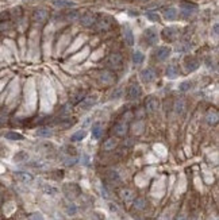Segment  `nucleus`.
Listing matches in <instances>:
<instances>
[{
  "instance_id": "obj_1",
  "label": "nucleus",
  "mask_w": 219,
  "mask_h": 220,
  "mask_svg": "<svg viewBox=\"0 0 219 220\" xmlns=\"http://www.w3.org/2000/svg\"><path fill=\"white\" fill-rule=\"evenodd\" d=\"M178 35H180V28L176 26H169L162 30V38L165 41H174L178 38Z\"/></svg>"
},
{
  "instance_id": "obj_2",
  "label": "nucleus",
  "mask_w": 219,
  "mask_h": 220,
  "mask_svg": "<svg viewBox=\"0 0 219 220\" xmlns=\"http://www.w3.org/2000/svg\"><path fill=\"white\" fill-rule=\"evenodd\" d=\"M105 66L111 68V69H119L122 66V55L118 53H112L107 57L105 60Z\"/></svg>"
},
{
  "instance_id": "obj_3",
  "label": "nucleus",
  "mask_w": 219,
  "mask_h": 220,
  "mask_svg": "<svg viewBox=\"0 0 219 220\" xmlns=\"http://www.w3.org/2000/svg\"><path fill=\"white\" fill-rule=\"evenodd\" d=\"M64 193L66 194L68 198L73 200V198H76L80 194V188L76 184H65L64 185Z\"/></svg>"
},
{
  "instance_id": "obj_4",
  "label": "nucleus",
  "mask_w": 219,
  "mask_h": 220,
  "mask_svg": "<svg viewBox=\"0 0 219 220\" xmlns=\"http://www.w3.org/2000/svg\"><path fill=\"white\" fill-rule=\"evenodd\" d=\"M141 87H139V84H137V83H131L129 85V88H127V97L130 100H135L138 99V97L141 96Z\"/></svg>"
},
{
  "instance_id": "obj_5",
  "label": "nucleus",
  "mask_w": 219,
  "mask_h": 220,
  "mask_svg": "<svg viewBox=\"0 0 219 220\" xmlns=\"http://www.w3.org/2000/svg\"><path fill=\"white\" fill-rule=\"evenodd\" d=\"M145 41L149 46H153V45H156L158 42V34H157L156 28L150 27L145 31Z\"/></svg>"
},
{
  "instance_id": "obj_6",
  "label": "nucleus",
  "mask_w": 219,
  "mask_h": 220,
  "mask_svg": "<svg viewBox=\"0 0 219 220\" xmlns=\"http://www.w3.org/2000/svg\"><path fill=\"white\" fill-rule=\"evenodd\" d=\"M180 7H181V14L185 16V18H188V16H191L193 14V12H196L197 11V6L196 4H193V3H181L180 4Z\"/></svg>"
},
{
  "instance_id": "obj_7",
  "label": "nucleus",
  "mask_w": 219,
  "mask_h": 220,
  "mask_svg": "<svg viewBox=\"0 0 219 220\" xmlns=\"http://www.w3.org/2000/svg\"><path fill=\"white\" fill-rule=\"evenodd\" d=\"M145 108H146V112L148 113H154L157 111L158 108V100L157 97L154 96H150L146 99V103H145Z\"/></svg>"
},
{
  "instance_id": "obj_8",
  "label": "nucleus",
  "mask_w": 219,
  "mask_h": 220,
  "mask_svg": "<svg viewBox=\"0 0 219 220\" xmlns=\"http://www.w3.org/2000/svg\"><path fill=\"white\" fill-rule=\"evenodd\" d=\"M141 79L144 83H152V81L156 80V72L152 68H146L141 72Z\"/></svg>"
},
{
  "instance_id": "obj_9",
  "label": "nucleus",
  "mask_w": 219,
  "mask_h": 220,
  "mask_svg": "<svg viewBox=\"0 0 219 220\" xmlns=\"http://www.w3.org/2000/svg\"><path fill=\"white\" fill-rule=\"evenodd\" d=\"M184 65H185V69L188 72H193L199 68L200 64H199V61L195 58V57H187L185 61H184Z\"/></svg>"
},
{
  "instance_id": "obj_10",
  "label": "nucleus",
  "mask_w": 219,
  "mask_h": 220,
  "mask_svg": "<svg viewBox=\"0 0 219 220\" xmlns=\"http://www.w3.org/2000/svg\"><path fill=\"white\" fill-rule=\"evenodd\" d=\"M154 54H156L157 60L164 61V60H166V58L169 57V54H170V49H169V47H166V46H161V47H158V49H157Z\"/></svg>"
},
{
  "instance_id": "obj_11",
  "label": "nucleus",
  "mask_w": 219,
  "mask_h": 220,
  "mask_svg": "<svg viewBox=\"0 0 219 220\" xmlns=\"http://www.w3.org/2000/svg\"><path fill=\"white\" fill-rule=\"evenodd\" d=\"M123 35H124V41L129 46H133L134 45V34H133V30L130 28V26H126L123 27Z\"/></svg>"
},
{
  "instance_id": "obj_12",
  "label": "nucleus",
  "mask_w": 219,
  "mask_h": 220,
  "mask_svg": "<svg viewBox=\"0 0 219 220\" xmlns=\"http://www.w3.org/2000/svg\"><path fill=\"white\" fill-rule=\"evenodd\" d=\"M127 123L126 122H119V123L115 124V127H114V132L118 136H123L126 135V132H127Z\"/></svg>"
},
{
  "instance_id": "obj_13",
  "label": "nucleus",
  "mask_w": 219,
  "mask_h": 220,
  "mask_svg": "<svg viewBox=\"0 0 219 220\" xmlns=\"http://www.w3.org/2000/svg\"><path fill=\"white\" fill-rule=\"evenodd\" d=\"M32 18H34L35 22H39V23H43L45 20L47 19V11L46 10H36L34 12V15H32Z\"/></svg>"
},
{
  "instance_id": "obj_14",
  "label": "nucleus",
  "mask_w": 219,
  "mask_h": 220,
  "mask_svg": "<svg viewBox=\"0 0 219 220\" xmlns=\"http://www.w3.org/2000/svg\"><path fill=\"white\" fill-rule=\"evenodd\" d=\"M14 176L18 178L19 181L22 182H31L32 180H34V177H32V174L30 173H26V172H15Z\"/></svg>"
},
{
  "instance_id": "obj_15",
  "label": "nucleus",
  "mask_w": 219,
  "mask_h": 220,
  "mask_svg": "<svg viewBox=\"0 0 219 220\" xmlns=\"http://www.w3.org/2000/svg\"><path fill=\"white\" fill-rule=\"evenodd\" d=\"M99 81L103 84H111L114 83V74L110 72H101L99 74Z\"/></svg>"
},
{
  "instance_id": "obj_16",
  "label": "nucleus",
  "mask_w": 219,
  "mask_h": 220,
  "mask_svg": "<svg viewBox=\"0 0 219 220\" xmlns=\"http://www.w3.org/2000/svg\"><path fill=\"white\" fill-rule=\"evenodd\" d=\"M218 120H219V115H218V112H217V111H210L208 113H207L206 122H207V123H208L210 126L217 124V123H218Z\"/></svg>"
},
{
  "instance_id": "obj_17",
  "label": "nucleus",
  "mask_w": 219,
  "mask_h": 220,
  "mask_svg": "<svg viewBox=\"0 0 219 220\" xmlns=\"http://www.w3.org/2000/svg\"><path fill=\"white\" fill-rule=\"evenodd\" d=\"M177 10L176 8H173V7H170V8H166V10L164 11V18L166 20H174L177 18Z\"/></svg>"
},
{
  "instance_id": "obj_18",
  "label": "nucleus",
  "mask_w": 219,
  "mask_h": 220,
  "mask_svg": "<svg viewBox=\"0 0 219 220\" xmlns=\"http://www.w3.org/2000/svg\"><path fill=\"white\" fill-rule=\"evenodd\" d=\"M118 146V141L115 139V138H110V139H107L103 143V149L105 150V151H110V150H114Z\"/></svg>"
},
{
  "instance_id": "obj_19",
  "label": "nucleus",
  "mask_w": 219,
  "mask_h": 220,
  "mask_svg": "<svg viewBox=\"0 0 219 220\" xmlns=\"http://www.w3.org/2000/svg\"><path fill=\"white\" fill-rule=\"evenodd\" d=\"M103 134V127H101L100 123H95L92 127V138L93 139H99Z\"/></svg>"
},
{
  "instance_id": "obj_20",
  "label": "nucleus",
  "mask_w": 219,
  "mask_h": 220,
  "mask_svg": "<svg viewBox=\"0 0 219 220\" xmlns=\"http://www.w3.org/2000/svg\"><path fill=\"white\" fill-rule=\"evenodd\" d=\"M95 103H96L95 97H87V99H84L83 101H81V108H83V109H89V108H92L93 105H95Z\"/></svg>"
},
{
  "instance_id": "obj_21",
  "label": "nucleus",
  "mask_w": 219,
  "mask_h": 220,
  "mask_svg": "<svg viewBox=\"0 0 219 220\" xmlns=\"http://www.w3.org/2000/svg\"><path fill=\"white\" fill-rule=\"evenodd\" d=\"M144 60H145V55H144V53H142V51L135 50L133 53V62L135 65H141L142 62H144Z\"/></svg>"
},
{
  "instance_id": "obj_22",
  "label": "nucleus",
  "mask_w": 219,
  "mask_h": 220,
  "mask_svg": "<svg viewBox=\"0 0 219 220\" xmlns=\"http://www.w3.org/2000/svg\"><path fill=\"white\" fill-rule=\"evenodd\" d=\"M178 74V70H177V66L176 65H169L166 68V77L168 79H176Z\"/></svg>"
},
{
  "instance_id": "obj_23",
  "label": "nucleus",
  "mask_w": 219,
  "mask_h": 220,
  "mask_svg": "<svg viewBox=\"0 0 219 220\" xmlns=\"http://www.w3.org/2000/svg\"><path fill=\"white\" fill-rule=\"evenodd\" d=\"M85 136H87V131H85V130H80V131H76L71 136V141L72 142H80V141H83Z\"/></svg>"
},
{
  "instance_id": "obj_24",
  "label": "nucleus",
  "mask_w": 219,
  "mask_h": 220,
  "mask_svg": "<svg viewBox=\"0 0 219 220\" xmlns=\"http://www.w3.org/2000/svg\"><path fill=\"white\" fill-rule=\"evenodd\" d=\"M53 4L58 8H65V7H73L75 2H71V0H54Z\"/></svg>"
},
{
  "instance_id": "obj_25",
  "label": "nucleus",
  "mask_w": 219,
  "mask_h": 220,
  "mask_svg": "<svg viewBox=\"0 0 219 220\" xmlns=\"http://www.w3.org/2000/svg\"><path fill=\"white\" fill-rule=\"evenodd\" d=\"M42 188H43V192L49 194V196H57V194H58V189L51 185H49V184H43Z\"/></svg>"
},
{
  "instance_id": "obj_26",
  "label": "nucleus",
  "mask_w": 219,
  "mask_h": 220,
  "mask_svg": "<svg viewBox=\"0 0 219 220\" xmlns=\"http://www.w3.org/2000/svg\"><path fill=\"white\" fill-rule=\"evenodd\" d=\"M105 176H107V178L111 182H119L120 181V176H119V173H118L116 170H108Z\"/></svg>"
},
{
  "instance_id": "obj_27",
  "label": "nucleus",
  "mask_w": 219,
  "mask_h": 220,
  "mask_svg": "<svg viewBox=\"0 0 219 220\" xmlns=\"http://www.w3.org/2000/svg\"><path fill=\"white\" fill-rule=\"evenodd\" d=\"M184 107H185V101L182 99H178L176 101V104H174V112H176V115H181L184 112Z\"/></svg>"
},
{
  "instance_id": "obj_28",
  "label": "nucleus",
  "mask_w": 219,
  "mask_h": 220,
  "mask_svg": "<svg viewBox=\"0 0 219 220\" xmlns=\"http://www.w3.org/2000/svg\"><path fill=\"white\" fill-rule=\"evenodd\" d=\"M6 138H7V139H10V141H23L24 139V136L22 135V134L14 132V131L6 132Z\"/></svg>"
},
{
  "instance_id": "obj_29",
  "label": "nucleus",
  "mask_w": 219,
  "mask_h": 220,
  "mask_svg": "<svg viewBox=\"0 0 219 220\" xmlns=\"http://www.w3.org/2000/svg\"><path fill=\"white\" fill-rule=\"evenodd\" d=\"M120 197L123 198L124 201H131L134 198V193H133V190H130V189H122L120 190Z\"/></svg>"
},
{
  "instance_id": "obj_30",
  "label": "nucleus",
  "mask_w": 219,
  "mask_h": 220,
  "mask_svg": "<svg viewBox=\"0 0 219 220\" xmlns=\"http://www.w3.org/2000/svg\"><path fill=\"white\" fill-rule=\"evenodd\" d=\"M28 160V154L26 151H19L14 155V162H24Z\"/></svg>"
},
{
  "instance_id": "obj_31",
  "label": "nucleus",
  "mask_w": 219,
  "mask_h": 220,
  "mask_svg": "<svg viewBox=\"0 0 219 220\" xmlns=\"http://www.w3.org/2000/svg\"><path fill=\"white\" fill-rule=\"evenodd\" d=\"M97 28L99 30H108L110 28V22L107 18H101L97 20Z\"/></svg>"
},
{
  "instance_id": "obj_32",
  "label": "nucleus",
  "mask_w": 219,
  "mask_h": 220,
  "mask_svg": "<svg viewBox=\"0 0 219 220\" xmlns=\"http://www.w3.org/2000/svg\"><path fill=\"white\" fill-rule=\"evenodd\" d=\"M38 136H42V138H49V136H51L53 135V131L50 128H46V127H42V128H39L38 130Z\"/></svg>"
},
{
  "instance_id": "obj_33",
  "label": "nucleus",
  "mask_w": 219,
  "mask_h": 220,
  "mask_svg": "<svg viewBox=\"0 0 219 220\" xmlns=\"http://www.w3.org/2000/svg\"><path fill=\"white\" fill-rule=\"evenodd\" d=\"M81 24L85 27H89V26H92L93 24V16L91 15H84L83 18H81Z\"/></svg>"
},
{
  "instance_id": "obj_34",
  "label": "nucleus",
  "mask_w": 219,
  "mask_h": 220,
  "mask_svg": "<svg viewBox=\"0 0 219 220\" xmlns=\"http://www.w3.org/2000/svg\"><path fill=\"white\" fill-rule=\"evenodd\" d=\"M145 205H146L145 198L138 197V198H135V200H134V208H135V209H144Z\"/></svg>"
},
{
  "instance_id": "obj_35",
  "label": "nucleus",
  "mask_w": 219,
  "mask_h": 220,
  "mask_svg": "<svg viewBox=\"0 0 219 220\" xmlns=\"http://www.w3.org/2000/svg\"><path fill=\"white\" fill-rule=\"evenodd\" d=\"M65 212H66L69 216H72V215H76L77 212V207L73 204V203H69V204L66 205V208H65Z\"/></svg>"
},
{
  "instance_id": "obj_36",
  "label": "nucleus",
  "mask_w": 219,
  "mask_h": 220,
  "mask_svg": "<svg viewBox=\"0 0 219 220\" xmlns=\"http://www.w3.org/2000/svg\"><path fill=\"white\" fill-rule=\"evenodd\" d=\"M191 87H192V84H191V81H184V83H181L180 85H178V89H180L181 92H187L189 91Z\"/></svg>"
},
{
  "instance_id": "obj_37",
  "label": "nucleus",
  "mask_w": 219,
  "mask_h": 220,
  "mask_svg": "<svg viewBox=\"0 0 219 220\" xmlns=\"http://www.w3.org/2000/svg\"><path fill=\"white\" fill-rule=\"evenodd\" d=\"M62 161H64V164L66 166H72V165L77 164V158L76 157H65Z\"/></svg>"
},
{
  "instance_id": "obj_38",
  "label": "nucleus",
  "mask_w": 219,
  "mask_h": 220,
  "mask_svg": "<svg viewBox=\"0 0 219 220\" xmlns=\"http://www.w3.org/2000/svg\"><path fill=\"white\" fill-rule=\"evenodd\" d=\"M146 18L149 20H152V22H158L160 20V16L157 14H154V12H146Z\"/></svg>"
},
{
  "instance_id": "obj_39",
  "label": "nucleus",
  "mask_w": 219,
  "mask_h": 220,
  "mask_svg": "<svg viewBox=\"0 0 219 220\" xmlns=\"http://www.w3.org/2000/svg\"><path fill=\"white\" fill-rule=\"evenodd\" d=\"M28 220H45L43 219V216L41 213H32V215H30V218H28Z\"/></svg>"
},
{
  "instance_id": "obj_40",
  "label": "nucleus",
  "mask_w": 219,
  "mask_h": 220,
  "mask_svg": "<svg viewBox=\"0 0 219 220\" xmlns=\"http://www.w3.org/2000/svg\"><path fill=\"white\" fill-rule=\"evenodd\" d=\"M68 16V19H72V20H75L77 18V11H71V12H68L66 14Z\"/></svg>"
},
{
  "instance_id": "obj_41",
  "label": "nucleus",
  "mask_w": 219,
  "mask_h": 220,
  "mask_svg": "<svg viewBox=\"0 0 219 220\" xmlns=\"http://www.w3.org/2000/svg\"><path fill=\"white\" fill-rule=\"evenodd\" d=\"M8 28H10V23H7V22L0 23V31H3V30H8Z\"/></svg>"
},
{
  "instance_id": "obj_42",
  "label": "nucleus",
  "mask_w": 219,
  "mask_h": 220,
  "mask_svg": "<svg viewBox=\"0 0 219 220\" xmlns=\"http://www.w3.org/2000/svg\"><path fill=\"white\" fill-rule=\"evenodd\" d=\"M101 194H103V197L104 198H108V192H107V189H101Z\"/></svg>"
},
{
  "instance_id": "obj_43",
  "label": "nucleus",
  "mask_w": 219,
  "mask_h": 220,
  "mask_svg": "<svg viewBox=\"0 0 219 220\" xmlns=\"http://www.w3.org/2000/svg\"><path fill=\"white\" fill-rule=\"evenodd\" d=\"M130 117H131V112H127V113H124L123 119H124V122H126V120H129ZM126 123H127V122H126Z\"/></svg>"
},
{
  "instance_id": "obj_44",
  "label": "nucleus",
  "mask_w": 219,
  "mask_h": 220,
  "mask_svg": "<svg viewBox=\"0 0 219 220\" xmlns=\"http://www.w3.org/2000/svg\"><path fill=\"white\" fill-rule=\"evenodd\" d=\"M176 220H187V218L184 216V215H178V216L176 218Z\"/></svg>"
},
{
  "instance_id": "obj_45",
  "label": "nucleus",
  "mask_w": 219,
  "mask_h": 220,
  "mask_svg": "<svg viewBox=\"0 0 219 220\" xmlns=\"http://www.w3.org/2000/svg\"><path fill=\"white\" fill-rule=\"evenodd\" d=\"M88 158H89L88 155H84V164H85V165H88V161H89Z\"/></svg>"
},
{
  "instance_id": "obj_46",
  "label": "nucleus",
  "mask_w": 219,
  "mask_h": 220,
  "mask_svg": "<svg viewBox=\"0 0 219 220\" xmlns=\"http://www.w3.org/2000/svg\"><path fill=\"white\" fill-rule=\"evenodd\" d=\"M214 32H215V35L218 34V24H215V26H214Z\"/></svg>"
},
{
  "instance_id": "obj_47",
  "label": "nucleus",
  "mask_w": 219,
  "mask_h": 220,
  "mask_svg": "<svg viewBox=\"0 0 219 220\" xmlns=\"http://www.w3.org/2000/svg\"><path fill=\"white\" fill-rule=\"evenodd\" d=\"M0 200H2V194H0Z\"/></svg>"
},
{
  "instance_id": "obj_48",
  "label": "nucleus",
  "mask_w": 219,
  "mask_h": 220,
  "mask_svg": "<svg viewBox=\"0 0 219 220\" xmlns=\"http://www.w3.org/2000/svg\"><path fill=\"white\" fill-rule=\"evenodd\" d=\"M0 135H2V132H0Z\"/></svg>"
}]
</instances>
